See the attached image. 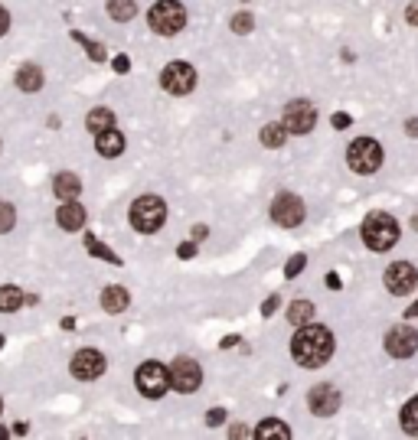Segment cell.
Here are the masks:
<instances>
[{
    "mask_svg": "<svg viewBox=\"0 0 418 440\" xmlns=\"http://www.w3.org/2000/svg\"><path fill=\"white\" fill-rule=\"evenodd\" d=\"M291 356L304 369H320L333 356V333L314 320L304 323V326H298L294 339H291Z\"/></svg>",
    "mask_w": 418,
    "mask_h": 440,
    "instance_id": "1",
    "label": "cell"
},
{
    "mask_svg": "<svg viewBox=\"0 0 418 440\" xmlns=\"http://www.w3.org/2000/svg\"><path fill=\"white\" fill-rule=\"evenodd\" d=\"M359 235H363V245L369 251H389L393 245H399L402 229L389 212H369L359 225Z\"/></svg>",
    "mask_w": 418,
    "mask_h": 440,
    "instance_id": "2",
    "label": "cell"
},
{
    "mask_svg": "<svg viewBox=\"0 0 418 440\" xmlns=\"http://www.w3.org/2000/svg\"><path fill=\"white\" fill-rule=\"evenodd\" d=\"M128 219L141 235H154L167 222V203H163L161 196H137L128 209Z\"/></svg>",
    "mask_w": 418,
    "mask_h": 440,
    "instance_id": "3",
    "label": "cell"
},
{
    "mask_svg": "<svg viewBox=\"0 0 418 440\" xmlns=\"http://www.w3.org/2000/svg\"><path fill=\"white\" fill-rule=\"evenodd\" d=\"M383 160H385V153L376 137H356V141L347 147V163H350V170L359 173V177H373L376 170L383 167Z\"/></svg>",
    "mask_w": 418,
    "mask_h": 440,
    "instance_id": "4",
    "label": "cell"
},
{
    "mask_svg": "<svg viewBox=\"0 0 418 440\" xmlns=\"http://www.w3.org/2000/svg\"><path fill=\"white\" fill-rule=\"evenodd\" d=\"M134 385H137V391H141L144 398H154V401L163 398L167 388H170V365L157 362V359H147V362L137 365Z\"/></svg>",
    "mask_w": 418,
    "mask_h": 440,
    "instance_id": "5",
    "label": "cell"
},
{
    "mask_svg": "<svg viewBox=\"0 0 418 440\" xmlns=\"http://www.w3.org/2000/svg\"><path fill=\"white\" fill-rule=\"evenodd\" d=\"M147 23L161 36H177L187 26V10L180 0H157L154 7L147 10Z\"/></svg>",
    "mask_w": 418,
    "mask_h": 440,
    "instance_id": "6",
    "label": "cell"
},
{
    "mask_svg": "<svg viewBox=\"0 0 418 440\" xmlns=\"http://www.w3.org/2000/svg\"><path fill=\"white\" fill-rule=\"evenodd\" d=\"M281 124L288 127V134H298V137L310 134V131H314V124H317L314 102H308V98H294V102H288V105H284Z\"/></svg>",
    "mask_w": 418,
    "mask_h": 440,
    "instance_id": "7",
    "label": "cell"
},
{
    "mask_svg": "<svg viewBox=\"0 0 418 440\" xmlns=\"http://www.w3.org/2000/svg\"><path fill=\"white\" fill-rule=\"evenodd\" d=\"M203 385V369H199L197 359L190 356H177L170 362V388L180 395H193V391Z\"/></svg>",
    "mask_w": 418,
    "mask_h": 440,
    "instance_id": "8",
    "label": "cell"
},
{
    "mask_svg": "<svg viewBox=\"0 0 418 440\" xmlns=\"http://www.w3.org/2000/svg\"><path fill=\"white\" fill-rule=\"evenodd\" d=\"M161 88L167 95H177V98H183V95H190L193 88H197V69L190 66V62H170V66H163Z\"/></svg>",
    "mask_w": 418,
    "mask_h": 440,
    "instance_id": "9",
    "label": "cell"
},
{
    "mask_svg": "<svg viewBox=\"0 0 418 440\" xmlns=\"http://www.w3.org/2000/svg\"><path fill=\"white\" fill-rule=\"evenodd\" d=\"M308 209H304V199L298 193H278L272 203V222L281 225V229H298L304 222Z\"/></svg>",
    "mask_w": 418,
    "mask_h": 440,
    "instance_id": "10",
    "label": "cell"
},
{
    "mask_svg": "<svg viewBox=\"0 0 418 440\" xmlns=\"http://www.w3.org/2000/svg\"><path fill=\"white\" fill-rule=\"evenodd\" d=\"M383 284H385V290H389L393 297L412 294V290L418 287V271H415V264H412V261H395V264H389V268H385V274H383Z\"/></svg>",
    "mask_w": 418,
    "mask_h": 440,
    "instance_id": "11",
    "label": "cell"
},
{
    "mask_svg": "<svg viewBox=\"0 0 418 440\" xmlns=\"http://www.w3.org/2000/svg\"><path fill=\"white\" fill-rule=\"evenodd\" d=\"M105 369H108V362H105V356L98 349H79L72 356V362H69V372L79 381H95L98 375H105Z\"/></svg>",
    "mask_w": 418,
    "mask_h": 440,
    "instance_id": "12",
    "label": "cell"
},
{
    "mask_svg": "<svg viewBox=\"0 0 418 440\" xmlns=\"http://www.w3.org/2000/svg\"><path fill=\"white\" fill-rule=\"evenodd\" d=\"M383 346L393 359H409L418 352V333L412 330L409 323H399V326H393V330L385 333Z\"/></svg>",
    "mask_w": 418,
    "mask_h": 440,
    "instance_id": "13",
    "label": "cell"
},
{
    "mask_svg": "<svg viewBox=\"0 0 418 440\" xmlns=\"http://www.w3.org/2000/svg\"><path fill=\"white\" fill-rule=\"evenodd\" d=\"M340 388H333V385H314V388L308 391V408L314 411L317 417H333L337 411H340Z\"/></svg>",
    "mask_w": 418,
    "mask_h": 440,
    "instance_id": "14",
    "label": "cell"
},
{
    "mask_svg": "<svg viewBox=\"0 0 418 440\" xmlns=\"http://www.w3.org/2000/svg\"><path fill=\"white\" fill-rule=\"evenodd\" d=\"M56 225H59L62 232H79L82 229V225H86V209H82V203H79V199L59 203V209H56Z\"/></svg>",
    "mask_w": 418,
    "mask_h": 440,
    "instance_id": "15",
    "label": "cell"
},
{
    "mask_svg": "<svg viewBox=\"0 0 418 440\" xmlns=\"http://www.w3.org/2000/svg\"><path fill=\"white\" fill-rule=\"evenodd\" d=\"M13 82H17V88L20 92H40L43 88V82H46V76H43V69L36 66V62H23V66L17 69V76H13Z\"/></svg>",
    "mask_w": 418,
    "mask_h": 440,
    "instance_id": "16",
    "label": "cell"
},
{
    "mask_svg": "<svg viewBox=\"0 0 418 440\" xmlns=\"http://www.w3.org/2000/svg\"><path fill=\"white\" fill-rule=\"evenodd\" d=\"M95 150L102 153V157H121L124 153V134H121L118 127H108L102 134H95Z\"/></svg>",
    "mask_w": 418,
    "mask_h": 440,
    "instance_id": "17",
    "label": "cell"
},
{
    "mask_svg": "<svg viewBox=\"0 0 418 440\" xmlns=\"http://www.w3.org/2000/svg\"><path fill=\"white\" fill-rule=\"evenodd\" d=\"M52 193H56L59 203L79 199V193H82V179H79L76 173H56V179H52Z\"/></svg>",
    "mask_w": 418,
    "mask_h": 440,
    "instance_id": "18",
    "label": "cell"
},
{
    "mask_svg": "<svg viewBox=\"0 0 418 440\" xmlns=\"http://www.w3.org/2000/svg\"><path fill=\"white\" fill-rule=\"evenodd\" d=\"M131 304V294L124 287H105L102 290V310L105 314H124Z\"/></svg>",
    "mask_w": 418,
    "mask_h": 440,
    "instance_id": "19",
    "label": "cell"
},
{
    "mask_svg": "<svg viewBox=\"0 0 418 440\" xmlns=\"http://www.w3.org/2000/svg\"><path fill=\"white\" fill-rule=\"evenodd\" d=\"M23 304H26V294L17 284H4L0 287V314H17Z\"/></svg>",
    "mask_w": 418,
    "mask_h": 440,
    "instance_id": "20",
    "label": "cell"
},
{
    "mask_svg": "<svg viewBox=\"0 0 418 440\" xmlns=\"http://www.w3.org/2000/svg\"><path fill=\"white\" fill-rule=\"evenodd\" d=\"M86 127H88V134H102V131L115 127V111L111 108H92L86 114Z\"/></svg>",
    "mask_w": 418,
    "mask_h": 440,
    "instance_id": "21",
    "label": "cell"
},
{
    "mask_svg": "<svg viewBox=\"0 0 418 440\" xmlns=\"http://www.w3.org/2000/svg\"><path fill=\"white\" fill-rule=\"evenodd\" d=\"M258 141H262L265 147H272V150H278V147L288 141V127L281 124V121H272V124H265L262 131H258Z\"/></svg>",
    "mask_w": 418,
    "mask_h": 440,
    "instance_id": "22",
    "label": "cell"
},
{
    "mask_svg": "<svg viewBox=\"0 0 418 440\" xmlns=\"http://www.w3.org/2000/svg\"><path fill=\"white\" fill-rule=\"evenodd\" d=\"M317 316V307L310 304V300H294V304L288 307V323H294V326H304V323H310Z\"/></svg>",
    "mask_w": 418,
    "mask_h": 440,
    "instance_id": "23",
    "label": "cell"
},
{
    "mask_svg": "<svg viewBox=\"0 0 418 440\" xmlns=\"http://www.w3.org/2000/svg\"><path fill=\"white\" fill-rule=\"evenodd\" d=\"M255 437H258V440H268V437H281V440H288V437H291V427H288L284 421H278V417H268V421L258 424Z\"/></svg>",
    "mask_w": 418,
    "mask_h": 440,
    "instance_id": "24",
    "label": "cell"
},
{
    "mask_svg": "<svg viewBox=\"0 0 418 440\" xmlns=\"http://www.w3.org/2000/svg\"><path fill=\"white\" fill-rule=\"evenodd\" d=\"M137 13V4L134 0H108V17L118 20V23H128V20H134Z\"/></svg>",
    "mask_w": 418,
    "mask_h": 440,
    "instance_id": "25",
    "label": "cell"
},
{
    "mask_svg": "<svg viewBox=\"0 0 418 440\" xmlns=\"http://www.w3.org/2000/svg\"><path fill=\"white\" fill-rule=\"evenodd\" d=\"M86 251L92 254V258H102V261L115 264V268H118V264H121V258H118V254L111 251L108 245H102V242H98V238H95V235H86Z\"/></svg>",
    "mask_w": 418,
    "mask_h": 440,
    "instance_id": "26",
    "label": "cell"
},
{
    "mask_svg": "<svg viewBox=\"0 0 418 440\" xmlns=\"http://www.w3.org/2000/svg\"><path fill=\"white\" fill-rule=\"evenodd\" d=\"M399 421H402V431L412 434V437H418V395H415L412 401H405V408H402Z\"/></svg>",
    "mask_w": 418,
    "mask_h": 440,
    "instance_id": "27",
    "label": "cell"
},
{
    "mask_svg": "<svg viewBox=\"0 0 418 440\" xmlns=\"http://www.w3.org/2000/svg\"><path fill=\"white\" fill-rule=\"evenodd\" d=\"M72 40H76L79 46H86V52H88V59H92V62H105V59H108V52H105V46H102V42H92L86 33H79V30H72Z\"/></svg>",
    "mask_w": 418,
    "mask_h": 440,
    "instance_id": "28",
    "label": "cell"
},
{
    "mask_svg": "<svg viewBox=\"0 0 418 440\" xmlns=\"http://www.w3.org/2000/svg\"><path fill=\"white\" fill-rule=\"evenodd\" d=\"M13 225H17V209H13V203L0 199V235L13 232Z\"/></svg>",
    "mask_w": 418,
    "mask_h": 440,
    "instance_id": "29",
    "label": "cell"
},
{
    "mask_svg": "<svg viewBox=\"0 0 418 440\" xmlns=\"http://www.w3.org/2000/svg\"><path fill=\"white\" fill-rule=\"evenodd\" d=\"M229 26H232V33L245 36V33H252V30H255V17H252L248 10H239V13L229 20Z\"/></svg>",
    "mask_w": 418,
    "mask_h": 440,
    "instance_id": "30",
    "label": "cell"
},
{
    "mask_svg": "<svg viewBox=\"0 0 418 440\" xmlns=\"http://www.w3.org/2000/svg\"><path fill=\"white\" fill-rule=\"evenodd\" d=\"M304 264H308V258H304V254H294V258L284 264V274H288V278H298V274L304 271Z\"/></svg>",
    "mask_w": 418,
    "mask_h": 440,
    "instance_id": "31",
    "label": "cell"
},
{
    "mask_svg": "<svg viewBox=\"0 0 418 440\" xmlns=\"http://www.w3.org/2000/svg\"><path fill=\"white\" fill-rule=\"evenodd\" d=\"M226 421V408H213V411H206V424L209 427H216V424Z\"/></svg>",
    "mask_w": 418,
    "mask_h": 440,
    "instance_id": "32",
    "label": "cell"
},
{
    "mask_svg": "<svg viewBox=\"0 0 418 440\" xmlns=\"http://www.w3.org/2000/svg\"><path fill=\"white\" fill-rule=\"evenodd\" d=\"M278 304H281V297H278V294H272V297H268V300L262 304V316H272L274 310H278Z\"/></svg>",
    "mask_w": 418,
    "mask_h": 440,
    "instance_id": "33",
    "label": "cell"
},
{
    "mask_svg": "<svg viewBox=\"0 0 418 440\" xmlns=\"http://www.w3.org/2000/svg\"><path fill=\"white\" fill-rule=\"evenodd\" d=\"M111 69H115V72H118V76H124V72H128V69H131L128 56H115V59H111Z\"/></svg>",
    "mask_w": 418,
    "mask_h": 440,
    "instance_id": "34",
    "label": "cell"
},
{
    "mask_svg": "<svg viewBox=\"0 0 418 440\" xmlns=\"http://www.w3.org/2000/svg\"><path fill=\"white\" fill-rule=\"evenodd\" d=\"M405 23H409V26H418V0L405 7Z\"/></svg>",
    "mask_w": 418,
    "mask_h": 440,
    "instance_id": "35",
    "label": "cell"
},
{
    "mask_svg": "<svg viewBox=\"0 0 418 440\" xmlns=\"http://www.w3.org/2000/svg\"><path fill=\"white\" fill-rule=\"evenodd\" d=\"M177 254L180 258H193V254H197V242H183V245L177 248Z\"/></svg>",
    "mask_w": 418,
    "mask_h": 440,
    "instance_id": "36",
    "label": "cell"
},
{
    "mask_svg": "<svg viewBox=\"0 0 418 440\" xmlns=\"http://www.w3.org/2000/svg\"><path fill=\"white\" fill-rule=\"evenodd\" d=\"M330 124L337 127V131H343V127H350V114H333Z\"/></svg>",
    "mask_w": 418,
    "mask_h": 440,
    "instance_id": "37",
    "label": "cell"
},
{
    "mask_svg": "<svg viewBox=\"0 0 418 440\" xmlns=\"http://www.w3.org/2000/svg\"><path fill=\"white\" fill-rule=\"evenodd\" d=\"M7 30H10V13L7 7H0V36H7Z\"/></svg>",
    "mask_w": 418,
    "mask_h": 440,
    "instance_id": "38",
    "label": "cell"
},
{
    "mask_svg": "<svg viewBox=\"0 0 418 440\" xmlns=\"http://www.w3.org/2000/svg\"><path fill=\"white\" fill-rule=\"evenodd\" d=\"M405 134H409V137H418V118H409V121H405Z\"/></svg>",
    "mask_w": 418,
    "mask_h": 440,
    "instance_id": "39",
    "label": "cell"
},
{
    "mask_svg": "<svg viewBox=\"0 0 418 440\" xmlns=\"http://www.w3.org/2000/svg\"><path fill=\"white\" fill-rule=\"evenodd\" d=\"M229 434H232V437H252V431H248V427H242V424H236Z\"/></svg>",
    "mask_w": 418,
    "mask_h": 440,
    "instance_id": "40",
    "label": "cell"
},
{
    "mask_svg": "<svg viewBox=\"0 0 418 440\" xmlns=\"http://www.w3.org/2000/svg\"><path fill=\"white\" fill-rule=\"evenodd\" d=\"M206 235H209V229H206V225H197V229H193V242H203Z\"/></svg>",
    "mask_w": 418,
    "mask_h": 440,
    "instance_id": "41",
    "label": "cell"
},
{
    "mask_svg": "<svg viewBox=\"0 0 418 440\" xmlns=\"http://www.w3.org/2000/svg\"><path fill=\"white\" fill-rule=\"evenodd\" d=\"M327 287H340V278H337V274H327Z\"/></svg>",
    "mask_w": 418,
    "mask_h": 440,
    "instance_id": "42",
    "label": "cell"
},
{
    "mask_svg": "<svg viewBox=\"0 0 418 440\" xmlns=\"http://www.w3.org/2000/svg\"><path fill=\"white\" fill-rule=\"evenodd\" d=\"M405 316H412V320H418V304H412V307H409V314H405Z\"/></svg>",
    "mask_w": 418,
    "mask_h": 440,
    "instance_id": "43",
    "label": "cell"
},
{
    "mask_svg": "<svg viewBox=\"0 0 418 440\" xmlns=\"http://www.w3.org/2000/svg\"><path fill=\"white\" fill-rule=\"evenodd\" d=\"M0 411H4V398H0Z\"/></svg>",
    "mask_w": 418,
    "mask_h": 440,
    "instance_id": "44",
    "label": "cell"
}]
</instances>
